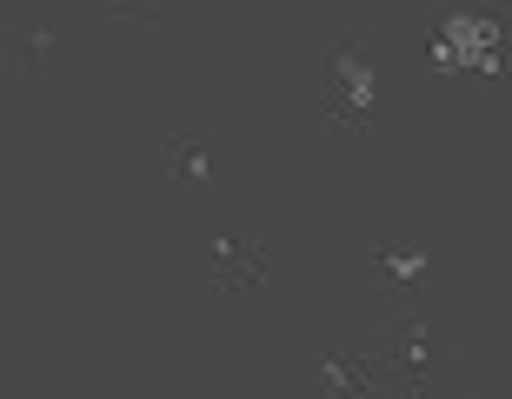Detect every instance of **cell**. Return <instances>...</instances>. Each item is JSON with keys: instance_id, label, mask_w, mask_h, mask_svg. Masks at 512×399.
Wrapping results in <instances>:
<instances>
[{"instance_id": "obj_1", "label": "cell", "mask_w": 512, "mask_h": 399, "mask_svg": "<svg viewBox=\"0 0 512 399\" xmlns=\"http://www.w3.org/2000/svg\"><path fill=\"white\" fill-rule=\"evenodd\" d=\"M446 34L459 40L466 67H479V74H493V67H499V27L486 14H453V20H446Z\"/></svg>"}, {"instance_id": "obj_2", "label": "cell", "mask_w": 512, "mask_h": 399, "mask_svg": "<svg viewBox=\"0 0 512 399\" xmlns=\"http://www.w3.org/2000/svg\"><path fill=\"white\" fill-rule=\"evenodd\" d=\"M333 74H340V87H346V100H353V107H373V67H366L360 54H340V67H333Z\"/></svg>"}, {"instance_id": "obj_3", "label": "cell", "mask_w": 512, "mask_h": 399, "mask_svg": "<svg viewBox=\"0 0 512 399\" xmlns=\"http://www.w3.org/2000/svg\"><path fill=\"white\" fill-rule=\"evenodd\" d=\"M433 67H466V54H459V40H453V34H439V40H433Z\"/></svg>"}]
</instances>
